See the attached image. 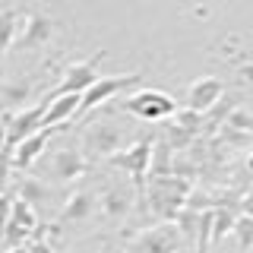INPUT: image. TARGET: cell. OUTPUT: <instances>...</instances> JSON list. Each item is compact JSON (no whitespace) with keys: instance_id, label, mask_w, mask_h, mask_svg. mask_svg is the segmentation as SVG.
I'll list each match as a JSON object with an SVG mask.
<instances>
[{"instance_id":"cell-9","label":"cell","mask_w":253,"mask_h":253,"mask_svg":"<svg viewBox=\"0 0 253 253\" xmlns=\"http://www.w3.org/2000/svg\"><path fill=\"white\" fill-rule=\"evenodd\" d=\"M42 114H44V105H35V108H22V111H10L3 117V130H6V146H16L19 139L32 136V133L42 130Z\"/></svg>"},{"instance_id":"cell-4","label":"cell","mask_w":253,"mask_h":253,"mask_svg":"<svg viewBox=\"0 0 253 253\" xmlns=\"http://www.w3.org/2000/svg\"><path fill=\"white\" fill-rule=\"evenodd\" d=\"M177 250H180V234L174 228V221L146 228L126 244V253H177Z\"/></svg>"},{"instance_id":"cell-3","label":"cell","mask_w":253,"mask_h":253,"mask_svg":"<svg viewBox=\"0 0 253 253\" xmlns=\"http://www.w3.org/2000/svg\"><path fill=\"white\" fill-rule=\"evenodd\" d=\"M35 228H38V212L32 209L29 203L13 200L10 203V215H6V225H3V237H0V247L19 250L22 244L35 234Z\"/></svg>"},{"instance_id":"cell-6","label":"cell","mask_w":253,"mask_h":253,"mask_svg":"<svg viewBox=\"0 0 253 253\" xmlns=\"http://www.w3.org/2000/svg\"><path fill=\"white\" fill-rule=\"evenodd\" d=\"M124 149V136L114 124H95L83 136V158H111Z\"/></svg>"},{"instance_id":"cell-13","label":"cell","mask_w":253,"mask_h":253,"mask_svg":"<svg viewBox=\"0 0 253 253\" xmlns=\"http://www.w3.org/2000/svg\"><path fill=\"white\" fill-rule=\"evenodd\" d=\"M51 35H54V22L42 13H32L26 19V26H22V32L16 29V38L26 47H42V44L51 42Z\"/></svg>"},{"instance_id":"cell-19","label":"cell","mask_w":253,"mask_h":253,"mask_svg":"<svg viewBox=\"0 0 253 253\" xmlns=\"http://www.w3.org/2000/svg\"><path fill=\"white\" fill-rule=\"evenodd\" d=\"M26 92H29V83H26V79H16V85H6V89L0 92V95H3V101L16 111V108L22 105V101H26Z\"/></svg>"},{"instance_id":"cell-18","label":"cell","mask_w":253,"mask_h":253,"mask_svg":"<svg viewBox=\"0 0 253 253\" xmlns=\"http://www.w3.org/2000/svg\"><path fill=\"white\" fill-rule=\"evenodd\" d=\"M231 231L237 234V244H241V250H250V241H253V218H250V215H241V212H237V215H234V225H231Z\"/></svg>"},{"instance_id":"cell-15","label":"cell","mask_w":253,"mask_h":253,"mask_svg":"<svg viewBox=\"0 0 253 253\" xmlns=\"http://www.w3.org/2000/svg\"><path fill=\"white\" fill-rule=\"evenodd\" d=\"M95 196L89 193V190H79V193H73L67 203H63V212H60V218L63 221H85V218H92V212H95Z\"/></svg>"},{"instance_id":"cell-8","label":"cell","mask_w":253,"mask_h":253,"mask_svg":"<svg viewBox=\"0 0 253 253\" xmlns=\"http://www.w3.org/2000/svg\"><path fill=\"white\" fill-rule=\"evenodd\" d=\"M221 95H225V83H221L218 76H200L196 83H190V89H187V111H193V114H209L221 101Z\"/></svg>"},{"instance_id":"cell-5","label":"cell","mask_w":253,"mask_h":253,"mask_svg":"<svg viewBox=\"0 0 253 253\" xmlns=\"http://www.w3.org/2000/svg\"><path fill=\"white\" fill-rule=\"evenodd\" d=\"M133 83H139V76H136V73H130V76H105V79L98 76L85 92H79L76 117L89 114V111H92V108H98V105H108V101L114 98L117 92H124L126 85H133Z\"/></svg>"},{"instance_id":"cell-16","label":"cell","mask_w":253,"mask_h":253,"mask_svg":"<svg viewBox=\"0 0 253 253\" xmlns=\"http://www.w3.org/2000/svg\"><path fill=\"white\" fill-rule=\"evenodd\" d=\"M130 203H133V193L130 187H108L105 196H101V212L108 218H121L130 212Z\"/></svg>"},{"instance_id":"cell-23","label":"cell","mask_w":253,"mask_h":253,"mask_svg":"<svg viewBox=\"0 0 253 253\" xmlns=\"http://www.w3.org/2000/svg\"><path fill=\"white\" fill-rule=\"evenodd\" d=\"M0 253H3V247H0Z\"/></svg>"},{"instance_id":"cell-17","label":"cell","mask_w":253,"mask_h":253,"mask_svg":"<svg viewBox=\"0 0 253 253\" xmlns=\"http://www.w3.org/2000/svg\"><path fill=\"white\" fill-rule=\"evenodd\" d=\"M44 200H47V184H44V180H35V177L22 180V203H29L32 209L38 212Z\"/></svg>"},{"instance_id":"cell-2","label":"cell","mask_w":253,"mask_h":253,"mask_svg":"<svg viewBox=\"0 0 253 253\" xmlns=\"http://www.w3.org/2000/svg\"><path fill=\"white\" fill-rule=\"evenodd\" d=\"M121 108L126 114L139 117V121H168V117H174V111H177L174 98L162 89H139V92L126 95L121 101Z\"/></svg>"},{"instance_id":"cell-22","label":"cell","mask_w":253,"mask_h":253,"mask_svg":"<svg viewBox=\"0 0 253 253\" xmlns=\"http://www.w3.org/2000/svg\"><path fill=\"white\" fill-rule=\"evenodd\" d=\"M6 149V130H3V124H0V152Z\"/></svg>"},{"instance_id":"cell-7","label":"cell","mask_w":253,"mask_h":253,"mask_svg":"<svg viewBox=\"0 0 253 253\" xmlns=\"http://www.w3.org/2000/svg\"><path fill=\"white\" fill-rule=\"evenodd\" d=\"M149 155H152V142H149V139H139V142H133V146L117 149V152L111 155V165L130 171L133 184L142 187V180H146V174H149Z\"/></svg>"},{"instance_id":"cell-11","label":"cell","mask_w":253,"mask_h":253,"mask_svg":"<svg viewBox=\"0 0 253 253\" xmlns=\"http://www.w3.org/2000/svg\"><path fill=\"white\" fill-rule=\"evenodd\" d=\"M51 133H54V130H38V133H32V136L19 139V142L13 146L10 168H19V171L32 168V165H35L38 158L44 155V149H47V139H51Z\"/></svg>"},{"instance_id":"cell-10","label":"cell","mask_w":253,"mask_h":253,"mask_svg":"<svg viewBox=\"0 0 253 253\" xmlns=\"http://www.w3.org/2000/svg\"><path fill=\"white\" fill-rule=\"evenodd\" d=\"M85 171V158L79 149H57L47 155V177L54 184H70Z\"/></svg>"},{"instance_id":"cell-20","label":"cell","mask_w":253,"mask_h":253,"mask_svg":"<svg viewBox=\"0 0 253 253\" xmlns=\"http://www.w3.org/2000/svg\"><path fill=\"white\" fill-rule=\"evenodd\" d=\"M16 16L13 13H6L3 19H0V51H6V47H10V42L16 38Z\"/></svg>"},{"instance_id":"cell-24","label":"cell","mask_w":253,"mask_h":253,"mask_svg":"<svg viewBox=\"0 0 253 253\" xmlns=\"http://www.w3.org/2000/svg\"><path fill=\"white\" fill-rule=\"evenodd\" d=\"M177 253H180V250H177Z\"/></svg>"},{"instance_id":"cell-21","label":"cell","mask_w":253,"mask_h":253,"mask_svg":"<svg viewBox=\"0 0 253 253\" xmlns=\"http://www.w3.org/2000/svg\"><path fill=\"white\" fill-rule=\"evenodd\" d=\"M26 253H51V244L47 241H32L26 247Z\"/></svg>"},{"instance_id":"cell-1","label":"cell","mask_w":253,"mask_h":253,"mask_svg":"<svg viewBox=\"0 0 253 253\" xmlns=\"http://www.w3.org/2000/svg\"><path fill=\"white\" fill-rule=\"evenodd\" d=\"M187 193H190V180L177 177V174H162V177L149 180V206L162 221H174V215L187 203Z\"/></svg>"},{"instance_id":"cell-12","label":"cell","mask_w":253,"mask_h":253,"mask_svg":"<svg viewBox=\"0 0 253 253\" xmlns=\"http://www.w3.org/2000/svg\"><path fill=\"white\" fill-rule=\"evenodd\" d=\"M79 108V92H57L51 98V108H44L42 114V130H57L67 121H76Z\"/></svg>"},{"instance_id":"cell-14","label":"cell","mask_w":253,"mask_h":253,"mask_svg":"<svg viewBox=\"0 0 253 253\" xmlns=\"http://www.w3.org/2000/svg\"><path fill=\"white\" fill-rule=\"evenodd\" d=\"M95 79H98V70H95L92 60L70 63L67 73H63V79H60V92H85Z\"/></svg>"}]
</instances>
